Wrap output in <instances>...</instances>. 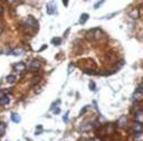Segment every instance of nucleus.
Wrapping results in <instances>:
<instances>
[{
  "label": "nucleus",
  "mask_w": 143,
  "mask_h": 141,
  "mask_svg": "<svg viewBox=\"0 0 143 141\" xmlns=\"http://www.w3.org/2000/svg\"><path fill=\"white\" fill-rule=\"evenodd\" d=\"M2 11H3V9H2V6H1V5H0V15H1V14H2Z\"/></svg>",
  "instance_id": "393cba45"
},
{
  "label": "nucleus",
  "mask_w": 143,
  "mask_h": 141,
  "mask_svg": "<svg viewBox=\"0 0 143 141\" xmlns=\"http://www.w3.org/2000/svg\"><path fill=\"white\" fill-rule=\"evenodd\" d=\"M6 132V124L5 123H0V137Z\"/></svg>",
  "instance_id": "a211bd4d"
},
{
  "label": "nucleus",
  "mask_w": 143,
  "mask_h": 141,
  "mask_svg": "<svg viewBox=\"0 0 143 141\" xmlns=\"http://www.w3.org/2000/svg\"><path fill=\"white\" fill-rule=\"evenodd\" d=\"M126 121H128L126 117H122V118L119 120V126H120V127H124L125 124H126Z\"/></svg>",
  "instance_id": "f3484780"
},
{
  "label": "nucleus",
  "mask_w": 143,
  "mask_h": 141,
  "mask_svg": "<svg viewBox=\"0 0 143 141\" xmlns=\"http://www.w3.org/2000/svg\"><path fill=\"white\" fill-rule=\"evenodd\" d=\"M6 81H7V83H9V84H14V83L16 82V76L10 74V75H8L6 77Z\"/></svg>",
  "instance_id": "9b49d317"
},
{
  "label": "nucleus",
  "mask_w": 143,
  "mask_h": 141,
  "mask_svg": "<svg viewBox=\"0 0 143 141\" xmlns=\"http://www.w3.org/2000/svg\"><path fill=\"white\" fill-rule=\"evenodd\" d=\"M142 96H143L142 93H140V92H138V91H135V93L133 94V101H135V102L140 101L141 99H142Z\"/></svg>",
  "instance_id": "9d476101"
},
{
  "label": "nucleus",
  "mask_w": 143,
  "mask_h": 141,
  "mask_svg": "<svg viewBox=\"0 0 143 141\" xmlns=\"http://www.w3.org/2000/svg\"><path fill=\"white\" fill-rule=\"evenodd\" d=\"M72 69H74V65L73 64H69V66H68V73H72Z\"/></svg>",
  "instance_id": "4be33fe9"
},
{
  "label": "nucleus",
  "mask_w": 143,
  "mask_h": 141,
  "mask_svg": "<svg viewBox=\"0 0 143 141\" xmlns=\"http://www.w3.org/2000/svg\"><path fill=\"white\" fill-rule=\"evenodd\" d=\"M134 131H135V133L136 132H142V124L140 122H136V123H134Z\"/></svg>",
  "instance_id": "4468645a"
},
{
  "label": "nucleus",
  "mask_w": 143,
  "mask_h": 141,
  "mask_svg": "<svg viewBox=\"0 0 143 141\" xmlns=\"http://www.w3.org/2000/svg\"><path fill=\"white\" fill-rule=\"evenodd\" d=\"M9 102H10V96L8 94H3L0 96V104L1 105H7V104H9Z\"/></svg>",
  "instance_id": "423d86ee"
},
{
  "label": "nucleus",
  "mask_w": 143,
  "mask_h": 141,
  "mask_svg": "<svg viewBox=\"0 0 143 141\" xmlns=\"http://www.w3.org/2000/svg\"><path fill=\"white\" fill-rule=\"evenodd\" d=\"M40 67V63L38 59H32L31 62H29V64L27 65V68L29 72H36V70H38Z\"/></svg>",
  "instance_id": "f03ea898"
},
{
  "label": "nucleus",
  "mask_w": 143,
  "mask_h": 141,
  "mask_svg": "<svg viewBox=\"0 0 143 141\" xmlns=\"http://www.w3.org/2000/svg\"><path fill=\"white\" fill-rule=\"evenodd\" d=\"M63 2H64V5H65V6L68 5V0H63Z\"/></svg>",
  "instance_id": "b1692460"
},
{
  "label": "nucleus",
  "mask_w": 143,
  "mask_h": 141,
  "mask_svg": "<svg viewBox=\"0 0 143 141\" xmlns=\"http://www.w3.org/2000/svg\"><path fill=\"white\" fill-rule=\"evenodd\" d=\"M87 37L91 39H98L101 36H102V30L100 28H92L91 30L87 31Z\"/></svg>",
  "instance_id": "f257e3e1"
},
{
  "label": "nucleus",
  "mask_w": 143,
  "mask_h": 141,
  "mask_svg": "<svg viewBox=\"0 0 143 141\" xmlns=\"http://www.w3.org/2000/svg\"><path fill=\"white\" fill-rule=\"evenodd\" d=\"M23 52H24L23 48H15V49H12L10 54H12V55H15V56H18V55H21Z\"/></svg>",
  "instance_id": "f8f14e48"
},
{
  "label": "nucleus",
  "mask_w": 143,
  "mask_h": 141,
  "mask_svg": "<svg viewBox=\"0 0 143 141\" xmlns=\"http://www.w3.org/2000/svg\"><path fill=\"white\" fill-rule=\"evenodd\" d=\"M129 16H130V17H132L133 19H136V18L139 17V10H138V9H135V8H134V9H132L131 11H130Z\"/></svg>",
  "instance_id": "6e6552de"
},
{
  "label": "nucleus",
  "mask_w": 143,
  "mask_h": 141,
  "mask_svg": "<svg viewBox=\"0 0 143 141\" xmlns=\"http://www.w3.org/2000/svg\"><path fill=\"white\" fill-rule=\"evenodd\" d=\"M90 89H91L92 91H95L96 86H95V83H94V82H90Z\"/></svg>",
  "instance_id": "aec40b11"
},
{
  "label": "nucleus",
  "mask_w": 143,
  "mask_h": 141,
  "mask_svg": "<svg viewBox=\"0 0 143 141\" xmlns=\"http://www.w3.org/2000/svg\"><path fill=\"white\" fill-rule=\"evenodd\" d=\"M24 26L25 27H28V28H30V27H37V21L35 20V18L32 17V16H28V17L26 18V20L24 21Z\"/></svg>",
  "instance_id": "20e7f679"
},
{
  "label": "nucleus",
  "mask_w": 143,
  "mask_h": 141,
  "mask_svg": "<svg viewBox=\"0 0 143 141\" xmlns=\"http://www.w3.org/2000/svg\"><path fill=\"white\" fill-rule=\"evenodd\" d=\"M135 119H136V122H140V123L143 122V111H139V112H136Z\"/></svg>",
  "instance_id": "0eeeda50"
},
{
  "label": "nucleus",
  "mask_w": 143,
  "mask_h": 141,
  "mask_svg": "<svg viewBox=\"0 0 143 141\" xmlns=\"http://www.w3.org/2000/svg\"><path fill=\"white\" fill-rule=\"evenodd\" d=\"M11 120L14 122H16V123H19L20 122V120H21V118L19 117V114H17V113H12L11 114Z\"/></svg>",
  "instance_id": "ddd939ff"
},
{
  "label": "nucleus",
  "mask_w": 143,
  "mask_h": 141,
  "mask_svg": "<svg viewBox=\"0 0 143 141\" xmlns=\"http://www.w3.org/2000/svg\"><path fill=\"white\" fill-rule=\"evenodd\" d=\"M87 109H88V105H86V106H85V107H84V109H83V110L81 111V114H84V113H85V111H86Z\"/></svg>",
  "instance_id": "5701e85b"
},
{
  "label": "nucleus",
  "mask_w": 143,
  "mask_h": 141,
  "mask_svg": "<svg viewBox=\"0 0 143 141\" xmlns=\"http://www.w3.org/2000/svg\"><path fill=\"white\" fill-rule=\"evenodd\" d=\"M60 43H62V39L59 38V37H55V38L52 39V44L55 45V46H58V45H60Z\"/></svg>",
  "instance_id": "dca6fc26"
},
{
  "label": "nucleus",
  "mask_w": 143,
  "mask_h": 141,
  "mask_svg": "<svg viewBox=\"0 0 143 141\" xmlns=\"http://www.w3.org/2000/svg\"><path fill=\"white\" fill-rule=\"evenodd\" d=\"M46 8H47V14L48 15H54L57 12V6H56L55 1H52V2L47 3V7Z\"/></svg>",
  "instance_id": "39448f33"
},
{
  "label": "nucleus",
  "mask_w": 143,
  "mask_h": 141,
  "mask_svg": "<svg viewBox=\"0 0 143 141\" xmlns=\"http://www.w3.org/2000/svg\"><path fill=\"white\" fill-rule=\"evenodd\" d=\"M104 2H105V0H100V1H97V2H96L95 5H94V8H95V9H97V8L102 6Z\"/></svg>",
  "instance_id": "6ab92c4d"
},
{
  "label": "nucleus",
  "mask_w": 143,
  "mask_h": 141,
  "mask_svg": "<svg viewBox=\"0 0 143 141\" xmlns=\"http://www.w3.org/2000/svg\"><path fill=\"white\" fill-rule=\"evenodd\" d=\"M12 68H14V70H16L17 73L23 74V73H25V70L27 69V65L23 63V62H19V63L12 65Z\"/></svg>",
  "instance_id": "7ed1b4c3"
},
{
  "label": "nucleus",
  "mask_w": 143,
  "mask_h": 141,
  "mask_svg": "<svg viewBox=\"0 0 143 141\" xmlns=\"http://www.w3.org/2000/svg\"><path fill=\"white\" fill-rule=\"evenodd\" d=\"M5 1L9 6H16V5H18V3L21 2V0H5Z\"/></svg>",
  "instance_id": "2eb2a0df"
},
{
  "label": "nucleus",
  "mask_w": 143,
  "mask_h": 141,
  "mask_svg": "<svg viewBox=\"0 0 143 141\" xmlns=\"http://www.w3.org/2000/svg\"><path fill=\"white\" fill-rule=\"evenodd\" d=\"M88 17H90V16H88V14H82L81 15V18H79V24H85L87 20H88Z\"/></svg>",
  "instance_id": "1a4fd4ad"
},
{
  "label": "nucleus",
  "mask_w": 143,
  "mask_h": 141,
  "mask_svg": "<svg viewBox=\"0 0 143 141\" xmlns=\"http://www.w3.org/2000/svg\"><path fill=\"white\" fill-rule=\"evenodd\" d=\"M1 32H2V27L0 26V35H1Z\"/></svg>",
  "instance_id": "a878e982"
},
{
  "label": "nucleus",
  "mask_w": 143,
  "mask_h": 141,
  "mask_svg": "<svg viewBox=\"0 0 143 141\" xmlns=\"http://www.w3.org/2000/svg\"><path fill=\"white\" fill-rule=\"evenodd\" d=\"M63 120H64L65 122H67V121H68V112H67V113L64 115V117H63Z\"/></svg>",
  "instance_id": "412c9836"
}]
</instances>
